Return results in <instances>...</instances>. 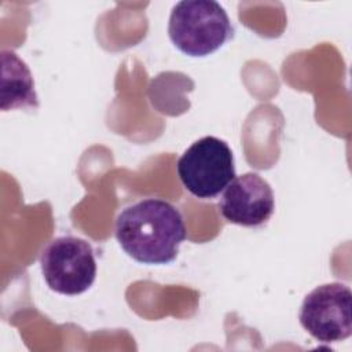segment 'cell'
I'll list each match as a JSON object with an SVG mask.
<instances>
[{
    "label": "cell",
    "mask_w": 352,
    "mask_h": 352,
    "mask_svg": "<svg viewBox=\"0 0 352 352\" xmlns=\"http://www.w3.org/2000/svg\"><path fill=\"white\" fill-rule=\"evenodd\" d=\"M219 210L232 224L242 227L263 226L275 210L272 188L258 173L248 172L235 176L223 190Z\"/></svg>",
    "instance_id": "cell-6"
},
{
    "label": "cell",
    "mask_w": 352,
    "mask_h": 352,
    "mask_svg": "<svg viewBox=\"0 0 352 352\" xmlns=\"http://www.w3.org/2000/svg\"><path fill=\"white\" fill-rule=\"evenodd\" d=\"M40 267L48 287L65 296L87 292L96 278L94 248L72 235L52 239L40 254Z\"/></svg>",
    "instance_id": "cell-4"
},
{
    "label": "cell",
    "mask_w": 352,
    "mask_h": 352,
    "mask_svg": "<svg viewBox=\"0 0 352 352\" xmlns=\"http://www.w3.org/2000/svg\"><path fill=\"white\" fill-rule=\"evenodd\" d=\"M351 309V289L340 282L324 283L305 296L298 319L315 340L330 344L352 334Z\"/></svg>",
    "instance_id": "cell-5"
},
{
    "label": "cell",
    "mask_w": 352,
    "mask_h": 352,
    "mask_svg": "<svg viewBox=\"0 0 352 352\" xmlns=\"http://www.w3.org/2000/svg\"><path fill=\"white\" fill-rule=\"evenodd\" d=\"M168 34L175 47L194 58L208 56L232 38L234 29L224 8L212 0H184L169 16Z\"/></svg>",
    "instance_id": "cell-2"
},
{
    "label": "cell",
    "mask_w": 352,
    "mask_h": 352,
    "mask_svg": "<svg viewBox=\"0 0 352 352\" xmlns=\"http://www.w3.org/2000/svg\"><path fill=\"white\" fill-rule=\"evenodd\" d=\"M122 250L143 264H168L186 239L183 216L170 202L146 198L124 208L114 227Z\"/></svg>",
    "instance_id": "cell-1"
},
{
    "label": "cell",
    "mask_w": 352,
    "mask_h": 352,
    "mask_svg": "<svg viewBox=\"0 0 352 352\" xmlns=\"http://www.w3.org/2000/svg\"><path fill=\"white\" fill-rule=\"evenodd\" d=\"M176 170L190 194L201 199L213 198L235 177L234 155L224 140L204 136L182 154Z\"/></svg>",
    "instance_id": "cell-3"
},
{
    "label": "cell",
    "mask_w": 352,
    "mask_h": 352,
    "mask_svg": "<svg viewBox=\"0 0 352 352\" xmlns=\"http://www.w3.org/2000/svg\"><path fill=\"white\" fill-rule=\"evenodd\" d=\"M38 107L34 81L26 63L8 50L1 51V110Z\"/></svg>",
    "instance_id": "cell-7"
}]
</instances>
